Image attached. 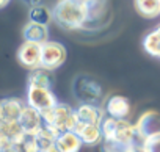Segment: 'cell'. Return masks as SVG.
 Wrapping results in <instances>:
<instances>
[{
	"label": "cell",
	"instance_id": "6da1fadb",
	"mask_svg": "<svg viewBox=\"0 0 160 152\" xmlns=\"http://www.w3.org/2000/svg\"><path fill=\"white\" fill-rule=\"evenodd\" d=\"M52 13H53V21L60 27L68 30L82 28L90 21L88 10L77 0H58Z\"/></svg>",
	"mask_w": 160,
	"mask_h": 152
},
{
	"label": "cell",
	"instance_id": "7a4b0ae2",
	"mask_svg": "<svg viewBox=\"0 0 160 152\" xmlns=\"http://www.w3.org/2000/svg\"><path fill=\"white\" fill-rule=\"evenodd\" d=\"M27 105L44 111L49 108H53L55 105H58L57 96L53 94L52 90L49 88H39V86H28L27 90Z\"/></svg>",
	"mask_w": 160,
	"mask_h": 152
},
{
	"label": "cell",
	"instance_id": "3957f363",
	"mask_svg": "<svg viewBox=\"0 0 160 152\" xmlns=\"http://www.w3.org/2000/svg\"><path fill=\"white\" fill-rule=\"evenodd\" d=\"M66 60V49L63 44L57 41H47L42 44V61L41 67L47 71H55L58 69Z\"/></svg>",
	"mask_w": 160,
	"mask_h": 152
},
{
	"label": "cell",
	"instance_id": "277c9868",
	"mask_svg": "<svg viewBox=\"0 0 160 152\" xmlns=\"http://www.w3.org/2000/svg\"><path fill=\"white\" fill-rule=\"evenodd\" d=\"M18 60L22 66H25L30 71L39 69L42 61V44L24 41V44L18 50Z\"/></svg>",
	"mask_w": 160,
	"mask_h": 152
},
{
	"label": "cell",
	"instance_id": "5b68a950",
	"mask_svg": "<svg viewBox=\"0 0 160 152\" xmlns=\"http://www.w3.org/2000/svg\"><path fill=\"white\" fill-rule=\"evenodd\" d=\"M135 127L144 141L149 138L160 136V113L158 111H144L138 118Z\"/></svg>",
	"mask_w": 160,
	"mask_h": 152
},
{
	"label": "cell",
	"instance_id": "8992f818",
	"mask_svg": "<svg viewBox=\"0 0 160 152\" xmlns=\"http://www.w3.org/2000/svg\"><path fill=\"white\" fill-rule=\"evenodd\" d=\"M87 86H88L87 77H80L77 82H74V93L80 97L82 104H94L96 105V102L102 96V88L94 80H91L90 88H87Z\"/></svg>",
	"mask_w": 160,
	"mask_h": 152
},
{
	"label": "cell",
	"instance_id": "52a82bcc",
	"mask_svg": "<svg viewBox=\"0 0 160 152\" xmlns=\"http://www.w3.org/2000/svg\"><path fill=\"white\" fill-rule=\"evenodd\" d=\"M19 122L25 129L27 135H32V136H38V133L41 132V129L44 125V119H42L41 111L30 107V105H25Z\"/></svg>",
	"mask_w": 160,
	"mask_h": 152
},
{
	"label": "cell",
	"instance_id": "ba28073f",
	"mask_svg": "<svg viewBox=\"0 0 160 152\" xmlns=\"http://www.w3.org/2000/svg\"><path fill=\"white\" fill-rule=\"evenodd\" d=\"M77 113V118L80 122L83 124H96V125H101L104 122V119L107 118L105 115V110L94 105V104H80L75 110Z\"/></svg>",
	"mask_w": 160,
	"mask_h": 152
},
{
	"label": "cell",
	"instance_id": "9c48e42d",
	"mask_svg": "<svg viewBox=\"0 0 160 152\" xmlns=\"http://www.w3.org/2000/svg\"><path fill=\"white\" fill-rule=\"evenodd\" d=\"M27 102H22L21 99L7 97L0 102V121H19L22 116V111L25 108Z\"/></svg>",
	"mask_w": 160,
	"mask_h": 152
},
{
	"label": "cell",
	"instance_id": "30bf717a",
	"mask_svg": "<svg viewBox=\"0 0 160 152\" xmlns=\"http://www.w3.org/2000/svg\"><path fill=\"white\" fill-rule=\"evenodd\" d=\"M75 133L80 135L83 144H88V146H98L101 143H104V133H102V127L101 125H96V124H83L80 122L77 124Z\"/></svg>",
	"mask_w": 160,
	"mask_h": 152
},
{
	"label": "cell",
	"instance_id": "8fae6325",
	"mask_svg": "<svg viewBox=\"0 0 160 152\" xmlns=\"http://www.w3.org/2000/svg\"><path fill=\"white\" fill-rule=\"evenodd\" d=\"M107 116L115 119H126V116L130 113V104L124 96H110L104 107Z\"/></svg>",
	"mask_w": 160,
	"mask_h": 152
},
{
	"label": "cell",
	"instance_id": "7c38bea8",
	"mask_svg": "<svg viewBox=\"0 0 160 152\" xmlns=\"http://www.w3.org/2000/svg\"><path fill=\"white\" fill-rule=\"evenodd\" d=\"M0 136H5L14 146H19L27 138V132L19 121H0Z\"/></svg>",
	"mask_w": 160,
	"mask_h": 152
},
{
	"label": "cell",
	"instance_id": "4fadbf2b",
	"mask_svg": "<svg viewBox=\"0 0 160 152\" xmlns=\"http://www.w3.org/2000/svg\"><path fill=\"white\" fill-rule=\"evenodd\" d=\"M24 38H25V41L38 42V44H46V42L49 41L47 25L28 22V24L24 27Z\"/></svg>",
	"mask_w": 160,
	"mask_h": 152
},
{
	"label": "cell",
	"instance_id": "5bb4252c",
	"mask_svg": "<svg viewBox=\"0 0 160 152\" xmlns=\"http://www.w3.org/2000/svg\"><path fill=\"white\" fill-rule=\"evenodd\" d=\"M57 146L61 149V152H78L83 146V141L75 132H63L57 140Z\"/></svg>",
	"mask_w": 160,
	"mask_h": 152
},
{
	"label": "cell",
	"instance_id": "9a60e30c",
	"mask_svg": "<svg viewBox=\"0 0 160 152\" xmlns=\"http://www.w3.org/2000/svg\"><path fill=\"white\" fill-rule=\"evenodd\" d=\"M52 85H53V77L50 71L47 69H35L32 71V74L28 75V86H39V88H49L52 90Z\"/></svg>",
	"mask_w": 160,
	"mask_h": 152
},
{
	"label": "cell",
	"instance_id": "2e32d148",
	"mask_svg": "<svg viewBox=\"0 0 160 152\" xmlns=\"http://www.w3.org/2000/svg\"><path fill=\"white\" fill-rule=\"evenodd\" d=\"M135 10L144 17H157L160 16V0H133Z\"/></svg>",
	"mask_w": 160,
	"mask_h": 152
},
{
	"label": "cell",
	"instance_id": "e0dca14e",
	"mask_svg": "<svg viewBox=\"0 0 160 152\" xmlns=\"http://www.w3.org/2000/svg\"><path fill=\"white\" fill-rule=\"evenodd\" d=\"M30 22L41 24V25H49L50 21H53V13L49 10L46 5H36L30 8Z\"/></svg>",
	"mask_w": 160,
	"mask_h": 152
},
{
	"label": "cell",
	"instance_id": "ac0fdd59",
	"mask_svg": "<svg viewBox=\"0 0 160 152\" xmlns=\"http://www.w3.org/2000/svg\"><path fill=\"white\" fill-rule=\"evenodd\" d=\"M143 47L149 55H152L155 58H160V36L155 32H151L144 36Z\"/></svg>",
	"mask_w": 160,
	"mask_h": 152
},
{
	"label": "cell",
	"instance_id": "d6986e66",
	"mask_svg": "<svg viewBox=\"0 0 160 152\" xmlns=\"http://www.w3.org/2000/svg\"><path fill=\"white\" fill-rule=\"evenodd\" d=\"M132 147H133V144H126V143H121L118 140L104 141V144H102L104 152H130Z\"/></svg>",
	"mask_w": 160,
	"mask_h": 152
},
{
	"label": "cell",
	"instance_id": "ffe728a7",
	"mask_svg": "<svg viewBox=\"0 0 160 152\" xmlns=\"http://www.w3.org/2000/svg\"><path fill=\"white\" fill-rule=\"evenodd\" d=\"M18 147H19L21 152H41L38 138L36 136H32V135H27V138L24 140V143L19 144Z\"/></svg>",
	"mask_w": 160,
	"mask_h": 152
},
{
	"label": "cell",
	"instance_id": "44dd1931",
	"mask_svg": "<svg viewBox=\"0 0 160 152\" xmlns=\"http://www.w3.org/2000/svg\"><path fill=\"white\" fill-rule=\"evenodd\" d=\"M143 149L144 152H160V136L146 140L143 144Z\"/></svg>",
	"mask_w": 160,
	"mask_h": 152
},
{
	"label": "cell",
	"instance_id": "7402d4cb",
	"mask_svg": "<svg viewBox=\"0 0 160 152\" xmlns=\"http://www.w3.org/2000/svg\"><path fill=\"white\" fill-rule=\"evenodd\" d=\"M46 152H61V149L57 146V141H55V143H52V144L47 147V150H46Z\"/></svg>",
	"mask_w": 160,
	"mask_h": 152
},
{
	"label": "cell",
	"instance_id": "603a6c76",
	"mask_svg": "<svg viewBox=\"0 0 160 152\" xmlns=\"http://www.w3.org/2000/svg\"><path fill=\"white\" fill-rule=\"evenodd\" d=\"M24 3H27V5H30L32 8L33 7H36V5H41V0H22Z\"/></svg>",
	"mask_w": 160,
	"mask_h": 152
},
{
	"label": "cell",
	"instance_id": "cb8c5ba5",
	"mask_svg": "<svg viewBox=\"0 0 160 152\" xmlns=\"http://www.w3.org/2000/svg\"><path fill=\"white\" fill-rule=\"evenodd\" d=\"M8 2H10V0H0V7H2V8H5V7L8 5Z\"/></svg>",
	"mask_w": 160,
	"mask_h": 152
},
{
	"label": "cell",
	"instance_id": "d4e9b609",
	"mask_svg": "<svg viewBox=\"0 0 160 152\" xmlns=\"http://www.w3.org/2000/svg\"><path fill=\"white\" fill-rule=\"evenodd\" d=\"M154 32H155V33H157V35H158V36H160V24H158V25H157V28H155V30H154Z\"/></svg>",
	"mask_w": 160,
	"mask_h": 152
}]
</instances>
